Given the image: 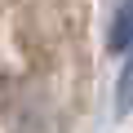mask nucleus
Listing matches in <instances>:
<instances>
[{"mask_svg":"<svg viewBox=\"0 0 133 133\" xmlns=\"http://www.w3.org/2000/svg\"><path fill=\"white\" fill-rule=\"evenodd\" d=\"M107 44H111V53H129V49H133V0H124V5L115 9Z\"/></svg>","mask_w":133,"mask_h":133,"instance_id":"obj_1","label":"nucleus"},{"mask_svg":"<svg viewBox=\"0 0 133 133\" xmlns=\"http://www.w3.org/2000/svg\"><path fill=\"white\" fill-rule=\"evenodd\" d=\"M115 111H120V115L133 111V49H129V58H124V66H120V80H115Z\"/></svg>","mask_w":133,"mask_h":133,"instance_id":"obj_2","label":"nucleus"}]
</instances>
